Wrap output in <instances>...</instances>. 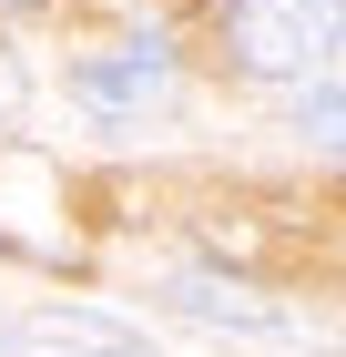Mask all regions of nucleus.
I'll list each match as a JSON object with an SVG mask.
<instances>
[{
  "instance_id": "f257e3e1",
  "label": "nucleus",
  "mask_w": 346,
  "mask_h": 357,
  "mask_svg": "<svg viewBox=\"0 0 346 357\" xmlns=\"http://www.w3.org/2000/svg\"><path fill=\"white\" fill-rule=\"evenodd\" d=\"M346 41V0H224V52L255 82H306Z\"/></svg>"
},
{
  "instance_id": "20e7f679",
  "label": "nucleus",
  "mask_w": 346,
  "mask_h": 357,
  "mask_svg": "<svg viewBox=\"0 0 346 357\" xmlns=\"http://www.w3.org/2000/svg\"><path fill=\"white\" fill-rule=\"evenodd\" d=\"M163 296L184 306V317H204V327H244V337H285V317H275L265 296H244V286H214V275H173Z\"/></svg>"
},
{
  "instance_id": "f03ea898",
  "label": "nucleus",
  "mask_w": 346,
  "mask_h": 357,
  "mask_svg": "<svg viewBox=\"0 0 346 357\" xmlns=\"http://www.w3.org/2000/svg\"><path fill=\"white\" fill-rule=\"evenodd\" d=\"M72 92H81V112H92V123H133V112H153L163 92H173V52H163V41L92 52V61L72 72Z\"/></svg>"
},
{
  "instance_id": "39448f33",
  "label": "nucleus",
  "mask_w": 346,
  "mask_h": 357,
  "mask_svg": "<svg viewBox=\"0 0 346 357\" xmlns=\"http://www.w3.org/2000/svg\"><path fill=\"white\" fill-rule=\"evenodd\" d=\"M295 133H316V153L346 164V82H306L295 92Z\"/></svg>"
},
{
  "instance_id": "7ed1b4c3",
  "label": "nucleus",
  "mask_w": 346,
  "mask_h": 357,
  "mask_svg": "<svg viewBox=\"0 0 346 357\" xmlns=\"http://www.w3.org/2000/svg\"><path fill=\"white\" fill-rule=\"evenodd\" d=\"M21 357H153L133 327H112V317H92V306H41L21 327Z\"/></svg>"
}]
</instances>
